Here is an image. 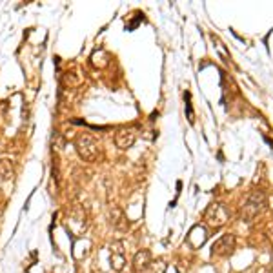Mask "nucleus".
<instances>
[{"label":"nucleus","instance_id":"obj_7","mask_svg":"<svg viewBox=\"0 0 273 273\" xmlns=\"http://www.w3.org/2000/svg\"><path fill=\"white\" fill-rule=\"evenodd\" d=\"M109 262H111V268L115 272H122V270H124L126 257H124V249H122V244L120 242L111 244V257H109Z\"/></svg>","mask_w":273,"mask_h":273},{"label":"nucleus","instance_id":"obj_8","mask_svg":"<svg viewBox=\"0 0 273 273\" xmlns=\"http://www.w3.org/2000/svg\"><path fill=\"white\" fill-rule=\"evenodd\" d=\"M206 239H208V232H206L204 226H195V228H191V232L188 233V242H190L195 249L201 248L202 244L206 242Z\"/></svg>","mask_w":273,"mask_h":273},{"label":"nucleus","instance_id":"obj_10","mask_svg":"<svg viewBox=\"0 0 273 273\" xmlns=\"http://www.w3.org/2000/svg\"><path fill=\"white\" fill-rule=\"evenodd\" d=\"M264 273H268V272H266V270H264Z\"/></svg>","mask_w":273,"mask_h":273},{"label":"nucleus","instance_id":"obj_5","mask_svg":"<svg viewBox=\"0 0 273 273\" xmlns=\"http://www.w3.org/2000/svg\"><path fill=\"white\" fill-rule=\"evenodd\" d=\"M135 138H136V133L135 130L131 128H120L117 133H115V144L119 146L120 149H128L135 144Z\"/></svg>","mask_w":273,"mask_h":273},{"label":"nucleus","instance_id":"obj_6","mask_svg":"<svg viewBox=\"0 0 273 273\" xmlns=\"http://www.w3.org/2000/svg\"><path fill=\"white\" fill-rule=\"evenodd\" d=\"M149 266H151V253L148 249H138L133 257V270L136 273H144L148 272Z\"/></svg>","mask_w":273,"mask_h":273},{"label":"nucleus","instance_id":"obj_3","mask_svg":"<svg viewBox=\"0 0 273 273\" xmlns=\"http://www.w3.org/2000/svg\"><path fill=\"white\" fill-rule=\"evenodd\" d=\"M204 219L206 222L215 228H220V226H224L228 220H230V213H228V209H226L224 204H220V202H213V204H209L208 209L204 211Z\"/></svg>","mask_w":273,"mask_h":273},{"label":"nucleus","instance_id":"obj_2","mask_svg":"<svg viewBox=\"0 0 273 273\" xmlns=\"http://www.w3.org/2000/svg\"><path fill=\"white\" fill-rule=\"evenodd\" d=\"M75 148H77L80 159H84L86 162H93L99 157V144L89 133H80L75 140Z\"/></svg>","mask_w":273,"mask_h":273},{"label":"nucleus","instance_id":"obj_9","mask_svg":"<svg viewBox=\"0 0 273 273\" xmlns=\"http://www.w3.org/2000/svg\"><path fill=\"white\" fill-rule=\"evenodd\" d=\"M13 177V166L9 161H0V180L4 182L7 178Z\"/></svg>","mask_w":273,"mask_h":273},{"label":"nucleus","instance_id":"obj_1","mask_svg":"<svg viewBox=\"0 0 273 273\" xmlns=\"http://www.w3.org/2000/svg\"><path fill=\"white\" fill-rule=\"evenodd\" d=\"M264 206H266V195L262 191H253L240 208V220L242 222H253V219L262 213Z\"/></svg>","mask_w":273,"mask_h":273},{"label":"nucleus","instance_id":"obj_4","mask_svg":"<svg viewBox=\"0 0 273 273\" xmlns=\"http://www.w3.org/2000/svg\"><path fill=\"white\" fill-rule=\"evenodd\" d=\"M235 249V237L233 235H222L211 244V257H228Z\"/></svg>","mask_w":273,"mask_h":273}]
</instances>
